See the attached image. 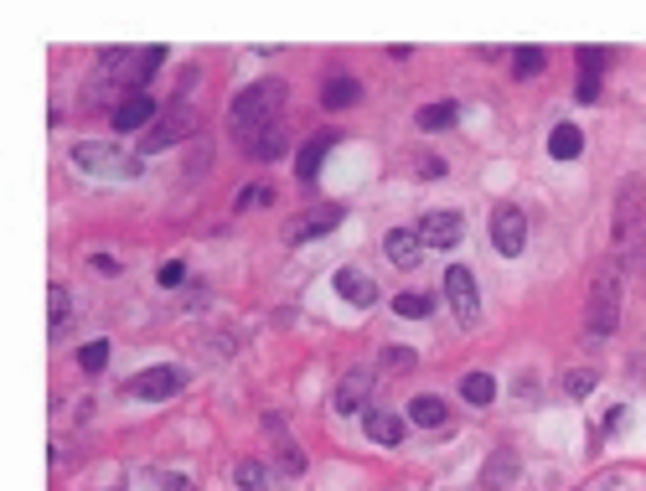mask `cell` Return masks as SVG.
Masks as SVG:
<instances>
[{
	"label": "cell",
	"instance_id": "11",
	"mask_svg": "<svg viewBox=\"0 0 646 491\" xmlns=\"http://www.w3.org/2000/svg\"><path fill=\"white\" fill-rule=\"evenodd\" d=\"M419 238H424V249H455V243L466 238V218H460V212H424Z\"/></svg>",
	"mask_w": 646,
	"mask_h": 491
},
{
	"label": "cell",
	"instance_id": "27",
	"mask_svg": "<svg viewBox=\"0 0 646 491\" xmlns=\"http://www.w3.org/2000/svg\"><path fill=\"white\" fill-rule=\"evenodd\" d=\"M47 316H52V342H57V336H68V290L63 285H52V295H47Z\"/></svg>",
	"mask_w": 646,
	"mask_h": 491
},
{
	"label": "cell",
	"instance_id": "16",
	"mask_svg": "<svg viewBox=\"0 0 646 491\" xmlns=\"http://www.w3.org/2000/svg\"><path fill=\"white\" fill-rule=\"evenodd\" d=\"M331 145H336V130H321V135L305 140V145H300V156H295V176H300V181H316Z\"/></svg>",
	"mask_w": 646,
	"mask_h": 491
},
{
	"label": "cell",
	"instance_id": "38",
	"mask_svg": "<svg viewBox=\"0 0 646 491\" xmlns=\"http://www.w3.org/2000/svg\"><path fill=\"white\" fill-rule=\"evenodd\" d=\"M419 176H429V181H435V176H445V161H440V156H429V161H419Z\"/></svg>",
	"mask_w": 646,
	"mask_h": 491
},
{
	"label": "cell",
	"instance_id": "25",
	"mask_svg": "<svg viewBox=\"0 0 646 491\" xmlns=\"http://www.w3.org/2000/svg\"><path fill=\"white\" fill-rule=\"evenodd\" d=\"M548 68V52L543 47H533V42H522V47H512V73L528 83V78H538Z\"/></svg>",
	"mask_w": 646,
	"mask_h": 491
},
{
	"label": "cell",
	"instance_id": "9",
	"mask_svg": "<svg viewBox=\"0 0 646 491\" xmlns=\"http://www.w3.org/2000/svg\"><path fill=\"white\" fill-rule=\"evenodd\" d=\"M336 223H342V207H336V202H316V207L295 212V218L285 223V243H311V238L331 233Z\"/></svg>",
	"mask_w": 646,
	"mask_h": 491
},
{
	"label": "cell",
	"instance_id": "31",
	"mask_svg": "<svg viewBox=\"0 0 646 491\" xmlns=\"http://www.w3.org/2000/svg\"><path fill=\"white\" fill-rule=\"evenodd\" d=\"M78 367H83V373H104V367H109V342H104V336L78 352Z\"/></svg>",
	"mask_w": 646,
	"mask_h": 491
},
{
	"label": "cell",
	"instance_id": "17",
	"mask_svg": "<svg viewBox=\"0 0 646 491\" xmlns=\"http://www.w3.org/2000/svg\"><path fill=\"white\" fill-rule=\"evenodd\" d=\"M383 249H388V259H393L398 269H409V264H419V254H424V238H419V228H393V233L383 238Z\"/></svg>",
	"mask_w": 646,
	"mask_h": 491
},
{
	"label": "cell",
	"instance_id": "8",
	"mask_svg": "<svg viewBox=\"0 0 646 491\" xmlns=\"http://www.w3.org/2000/svg\"><path fill=\"white\" fill-rule=\"evenodd\" d=\"M187 388V373L181 367H145V373H135L130 383H125V393L130 398H145V404H156V398H171V393H181Z\"/></svg>",
	"mask_w": 646,
	"mask_h": 491
},
{
	"label": "cell",
	"instance_id": "5",
	"mask_svg": "<svg viewBox=\"0 0 646 491\" xmlns=\"http://www.w3.org/2000/svg\"><path fill=\"white\" fill-rule=\"evenodd\" d=\"M445 295H450V311L460 326H476L481 321V290H476V274L466 264H450L445 269Z\"/></svg>",
	"mask_w": 646,
	"mask_h": 491
},
{
	"label": "cell",
	"instance_id": "12",
	"mask_svg": "<svg viewBox=\"0 0 646 491\" xmlns=\"http://www.w3.org/2000/svg\"><path fill=\"white\" fill-rule=\"evenodd\" d=\"M362 429H367L373 445H404V419H398L393 409H383V404H373L362 414Z\"/></svg>",
	"mask_w": 646,
	"mask_h": 491
},
{
	"label": "cell",
	"instance_id": "26",
	"mask_svg": "<svg viewBox=\"0 0 646 491\" xmlns=\"http://www.w3.org/2000/svg\"><path fill=\"white\" fill-rule=\"evenodd\" d=\"M455 114H460V104H450V99L424 104V109H419V130H450V125H455Z\"/></svg>",
	"mask_w": 646,
	"mask_h": 491
},
{
	"label": "cell",
	"instance_id": "3",
	"mask_svg": "<svg viewBox=\"0 0 646 491\" xmlns=\"http://www.w3.org/2000/svg\"><path fill=\"white\" fill-rule=\"evenodd\" d=\"M584 321H590V336H610L615 321H621V269L615 264L600 269V280L590 290V316Z\"/></svg>",
	"mask_w": 646,
	"mask_h": 491
},
{
	"label": "cell",
	"instance_id": "19",
	"mask_svg": "<svg viewBox=\"0 0 646 491\" xmlns=\"http://www.w3.org/2000/svg\"><path fill=\"white\" fill-rule=\"evenodd\" d=\"M99 73H104V83H119V78H125V83L135 88L140 63H135V52H130V47H104V52H99Z\"/></svg>",
	"mask_w": 646,
	"mask_h": 491
},
{
	"label": "cell",
	"instance_id": "29",
	"mask_svg": "<svg viewBox=\"0 0 646 491\" xmlns=\"http://www.w3.org/2000/svg\"><path fill=\"white\" fill-rule=\"evenodd\" d=\"M166 63V47H145L140 52V73H135V88H130V94H145V83L150 78H156V68Z\"/></svg>",
	"mask_w": 646,
	"mask_h": 491
},
{
	"label": "cell",
	"instance_id": "36",
	"mask_svg": "<svg viewBox=\"0 0 646 491\" xmlns=\"http://www.w3.org/2000/svg\"><path fill=\"white\" fill-rule=\"evenodd\" d=\"M574 57H579V68H584V73H595V78H600V68H605V47H579Z\"/></svg>",
	"mask_w": 646,
	"mask_h": 491
},
{
	"label": "cell",
	"instance_id": "20",
	"mask_svg": "<svg viewBox=\"0 0 646 491\" xmlns=\"http://www.w3.org/2000/svg\"><path fill=\"white\" fill-rule=\"evenodd\" d=\"M243 156L249 161H280L285 156V125H269L254 140H243Z\"/></svg>",
	"mask_w": 646,
	"mask_h": 491
},
{
	"label": "cell",
	"instance_id": "21",
	"mask_svg": "<svg viewBox=\"0 0 646 491\" xmlns=\"http://www.w3.org/2000/svg\"><path fill=\"white\" fill-rule=\"evenodd\" d=\"M579 150H584V130H579V125H569V119H564V125L548 130V156H553V161H574Z\"/></svg>",
	"mask_w": 646,
	"mask_h": 491
},
{
	"label": "cell",
	"instance_id": "34",
	"mask_svg": "<svg viewBox=\"0 0 646 491\" xmlns=\"http://www.w3.org/2000/svg\"><path fill=\"white\" fill-rule=\"evenodd\" d=\"M280 471H285V476H305V455H300L290 440H280Z\"/></svg>",
	"mask_w": 646,
	"mask_h": 491
},
{
	"label": "cell",
	"instance_id": "23",
	"mask_svg": "<svg viewBox=\"0 0 646 491\" xmlns=\"http://www.w3.org/2000/svg\"><path fill=\"white\" fill-rule=\"evenodd\" d=\"M460 398H466L471 409H486L491 398H497V378H491V373H466V378H460Z\"/></svg>",
	"mask_w": 646,
	"mask_h": 491
},
{
	"label": "cell",
	"instance_id": "13",
	"mask_svg": "<svg viewBox=\"0 0 646 491\" xmlns=\"http://www.w3.org/2000/svg\"><path fill=\"white\" fill-rule=\"evenodd\" d=\"M150 119H156V104H150V94H125L114 104V130L130 135V130H145Z\"/></svg>",
	"mask_w": 646,
	"mask_h": 491
},
{
	"label": "cell",
	"instance_id": "15",
	"mask_svg": "<svg viewBox=\"0 0 646 491\" xmlns=\"http://www.w3.org/2000/svg\"><path fill=\"white\" fill-rule=\"evenodd\" d=\"M331 285H336V295H342L347 305H362V311L378 300V285L367 280L362 269H336V274H331Z\"/></svg>",
	"mask_w": 646,
	"mask_h": 491
},
{
	"label": "cell",
	"instance_id": "7",
	"mask_svg": "<svg viewBox=\"0 0 646 491\" xmlns=\"http://www.w3.org/2000/svg\"><path fill=\"white\" fill-rule=\"evenodd\" d=\"M373 383H378V373L367 362L352 367V373L331 388V409L336 414H367V409H373V404H367V398H373Z\"/></svg>",
	"mask_w": 646,
	"mask_h": 491
},
{
	"label": "cell",
	"instance_id": "28",
	"mask_svg": "<svg viewBox=\"0 0 646 491\" xmlns=\"http://www.w3.org/2000/svg\"><path fill=\"white\" fill-rule=\"evenodd\" d=\"M393 311H398V316H414V321H419V316H429V311H435V295H424V290H404V295L393 300Z\"/></svg>",
	"mask_w": 646,
	"mask_h": 491
},
{
	"label": "cell",
	"instance_id": "14",
	"mask_svg": "<svg viewBox=\"0 0 646 491\" xmlns=\"http://www.w3.org/2000/svg\"><path fill=\"white\" fill-rule=\"evenodd\" d=\"M517 471H522V460H517V450H491V460L481 466V486L486 491H507L512 481H517Z\"/></svg>",
	"mask_w": 646,
	"mask_h": 491
},
{
	"label": "cell",
	"instance_id": "35",
	"mask_svg": "<svg viewBox=\"0 0 646 491\" xmlns=\"http://www.w3.org/2000/svg\"><path fill=\"white\" fill-rule=\"evenodd\" d=\"M181 285H187V264H181V259L161 264V290H181Z\"/></svg>",
	"mask_w": 646,
	"mask_h": 491
},
{
	"label": "cell",
	"instance_id": "10",
	"mask_svg": "<svg viewBox=\"0 0 646 491\" xmlns=\"http://www.w3.org/2000/svg\"><path fill=\"white\" fill-rule=\"evenodd\" d=\"M192 130H197V114H192L187 104H176V99H171V104H166V114H161L156 125H150V135H145V156H156V150H161V145H171V140H187Z\"/></svg>",
	"mask_w": 646,
	"mask_h": 491
},
{
	"label": "cell",
	"instance_id": "22",
	"mask_svg": "<svg viewBox=\"0 0 646 491\" xmlns=\"http://www.w3.org/2000/svg\"><path fill=\"white\" fill-rule=\"evenodd\" d=\"M409 419L419 429H440L450 419V404H445V398H435V393H419V398H409Z\"/></svg>",
	"mask_w": 646,
	"mask_h": 491
},
{
	"label": "cell",
	"instance_id": "30",
	"mask_svg": "<svg viewBox=\"0 0 646 491\" xmlns=\"http://www.w3.org/2000/svg\"><path fill=\"white\" fill-rule=\"evenodd\" d=\"M595 388H600V373H590V367H574V373L564 378V393L569 398H590Z\"/></svg>",
	"mask_w": 646,
	"mask_h": 491
},
{
	"label": "cell",
	"instance_id": "18",
	"mask_svg": "<svg viewBox=\"0 0 646 491\" xmlns=\"http://www.w3.org/2000/svg\"><path fill=\"white\" fill-rule=\"evenodd\" d=\"M362 99V83L352 78V73H331L326 83H321V104L336 114V109H352Z\"/></svg>",
	"mask_w": 646,
	"mask_h": 491
},
{
	"label": "cell",
	"instance_id": "24",
	"mask_svg": "<svg viewBox=\"0 0 646 491\" xmlns=\"http://www.w3.org/2000/svg\"><path fill=\"white\" fill-rule=\"evenodd\" d=\"M233 481H238L243 491H274V471L264 466V460H238V466H233Z\"/></svg>",
	"mask_w": 646,
	"mask_h": 491
},
{
	"label": "cell",
	"instance_id": "37",
	"mask_svg": "<svg viewBox=\"0 0 646 491\" xmlns=\"http://www.w3.org/2000/svg\"><path fill=\"white\" fill-rule=\"evenodd\" d=\"M574 99H579V104H595V99H600V78H595V73H584V78H579V88H574Z\"/></svg>",
	"mask_w": 646,
	"mask_h": 491
},
{
	"label": "cell",
	"instance_id": "6",
	"mask_svg": "<svg viewBox=\"0 0 646 491\" xmlns=\"http://www.w3.org/2000/svg\"><path fill=\"white\" fill-rule=\"evenodd\" d=\"M522 243H528V212L502 202L497 212H491V249H497L502 259H517Z\"/></svg>",
	"mask_w": 646,
	"mask_h": 491
},
{
	"label": "cell",
	"instance_id": "1",
	"mask_svg": "<svg viewBox=\"0 0 646 491\" xmlns=\"http://www.w3.org/2000/svg\"><path fill=\"white\" fill-rule=\"evenodd\" d=\"M285 99H290V88L280 83V78H259V83H249L243 94L233 99V135L238 140H254L259 130H269V125H280V114H285Z\"/></svg>",
	"mask_w": 646,
	"mask_h": 491
},
{
	"label": "cell",
	"instance_id": "2",
	"mask_svg": "<svg viewBox=\"0 0 646 491\" xmlns=\"http://www.w3.org/2000/svg\"><path fill=\"white\" fill-rule=\"evenodd\" d=\"M73 166H78L83 176H114V181H130V176L145 171L140 156H119L114 145H94V140H78V145H73Z\"/></svg>",
	"mask_w": 646,
	"mask_h": 491
},
{
	"label": "cell",
	"instance_id": "4",
	"mask_svg": "<svg viewBox=\"0 0 646 491\" xmlns=\"http://www.w3.org/2000/svg\"><path fill=\"white\" fill-rule=\"evenodd\" d=\"M641 197L646 192H641L636 176L621 187V197H615V243H621V249H631V243L646 238V202Z\"/></svg>",
	"mask_w": 646,
	"mask_h": 491
},
{
	"label": "cell",
	"instance_id": "39",
	"mask_svg": "<svg viewBox=\"0 0 646 491\" xmlns=\"http://www.w3.org/2000/svg\"><path fill=\"white\" fill-rule=\"evenodd\" d=\"M161 491H197L187 476H161Z\"/></svg>",
	"mask_w": 646,
	"mask_h": 491
},
{
	"label": "cell",
	"instance_id": "33",
	"mask_svg": "<svg viewBox=\"0 0 646 491\" xmlns=\"http://www.w3.org/2000/svg\"><path fill=\"white\" fill-rule=\"evenodd\" d=\"M414 362H419L414 347H388V352H383V367H388V373H409Z\"/></svg>",
	"mask_w": 646,
	"mask_h": 491
},
{
	"label": "cell",
	"instance_id": "32",
	"mask_svg": "<svg viewBox=\"0 0 646 491\" xmlns=\"http://www.w3.org/2000/svg\"><path fill=\"white\" fill-rule=\"evenodd\" d=\"M274 202V187L269 181H254V187H243L238 192V212H249V207H269Z\"/></svg>",
	"mask_w": 646,
	"mask_h": 491
}]
</instances>
